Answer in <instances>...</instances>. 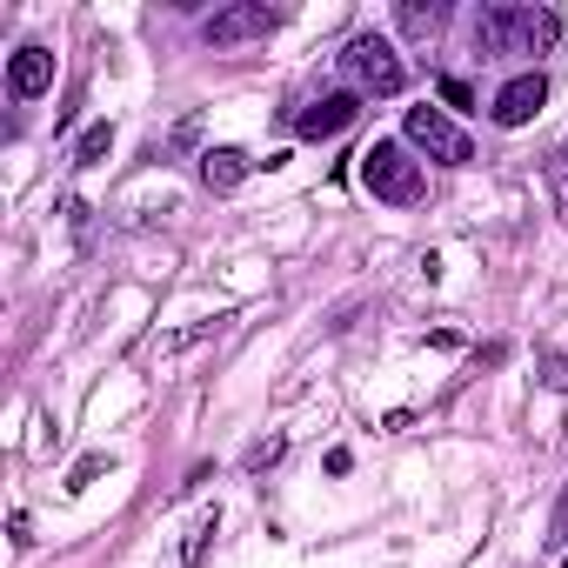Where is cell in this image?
<instances>
[{
	"mask_svg": "<svg viewBox=\"0 0 568 568\" xmlns=\"http://www.w3.org/2000/svg\"><path fill=\"white\" fill-rule=\"evenodd\" d=\"M475 34L495 54H555L561 48V14L555 8H488Z\"/></svg>",
	"mask_w": 568,
	"mask_h": 568,
	"instance_id": "cell-1",
	"label": "cell"
},
{
	"mask_svg": "<svg viewBox=\"0 0 568 568\" xmlns=\"http://www.w3.org/2000/svg\"><path fill=\"white\" fill-rule=\"evenodd\" d=\"M362 187H368L375 201H388V207H415V201L428 194L422 161H408L402 141H375V148L362 154Z\"/></svg>",
	"mask_w": 568,
	"mask_h": 568,
	"instance_id": "cell-2",
	"label": "cell"
},
{
	"mask_svg": "<svg viewBox=\"0 0 568 568\" xmlns=\"http://www.w3.org/2000/svg\"><path fill=\"white\" fill-rule=\"evenodd\" d=\"M342 74H348L362 94H382V101L408 88V68H402L395 41H382V34H355V41L342 48Z\"/></svg>",
	"mask_w": 568,
	"mask_h": 568,
	"instance_id": "cell-3",
	"label": "cell"
},
{
	"mask_svg": "<svg viewBox=\"0 0 568 568\" xmlns=\"http://www.w3.org/2000/svg\"><path fill=\"white\" fill-rule=\"evenodd\" d=\"M402 134L422 148V154H435V161H448V168H462V161H475V141L455 128V114L448 108H408L402 114Z\"/></svg>",
	"mask_w": 568,
	"mask_h": 568,
	"instance_id": "cell-4",
	"label": "cell"
},
{
	"mask_svg": "<svg viewBox=\"0 0 568 568\" xmlns=\"http://www.w3.org/2000/svg\"><path fill=\"white\" fill-rule=\"evenodd\" d=\"M274 28H281L274 8H261V0H234V8H214L201 21V41L207 48H247V41H267Z\"/></svg>",
	"mask_w": 568,
	"mask_h": 568,
	"instance_id": "cell-5",
	"label": "cell"
},
{
	"mask_svg": "<svg viewBox=\"0 0 568 568\" xmlns=\"http://www.w3.org/2000/svg\"><path fill=\"white\" fill-rule=\"evenodd\" d=\"M541 101H548V81L528 68V74H515V81L495 94V108H488V114H495V128H528V121L541 114Z\"/></svg>",
	"mask_w": 568,
	"mask_h": 568,
	"instance_id": "cell-6",
	"label": "cell"
},
{
	"mask_svg": "<svg viewBox=\"0 0 568 568\" xmlns=\"http://www.w3.org/2000/svg\"><path fill=\"white\" fill-rule=\"evenodd\" d=\"M355 114H362V94H322L315 108L295 114V134L302 141H335L342 128H355Z\"/></svg>",
	"mask_w": 568,
	"mask_h": 568,
	"instance_id": "cell-7",
	"label": "cell"
},
{
	"mask_svg": "<svg viewBox=\"0 0 568 568\" xmlns=\"http://www.w3.org/2000/svg\"><path fill=\"white\" fill-rule=\"evenodd\" d=\"M8 88H14V101H41V94L54 88V54H48L41 41H28V48L8 61Z\"/></svg>",
	"mask_w": 568,
	"mask_h": 568,
	"instance_id": "cell-8",
	"label": "cell"
},
{
	"mask_svg": "<svg viewBox=\"0 0 568 568\" xmlns=\"http://www.w3.org/2000/svg\"><path fill=\"white\" fill-rule=\"evenodd\" d=\"M247 168H254V161H247L241 148H207V154H201V181H207L214 194H234V187L247 181Z\"/></svg>",
	"mask_w": 568,
	"mask_h": 568,
	"instance_id": "cell-9",
	"label": "cell"
},
{
	"mask_svg": "<svg viewBox=\"0 0 568 568\" xmlns=\"http://www.w3.org/2000/svg\"><path fill=\"white\" fill-rule=\"evenodd\" d=\"M442 21H448V8H435V0H402V8H395V28H402L408 41H435Z\"/></svg>",
	"mask_w": 568,
	"mask_h": 568,
	"instance_id": "cell-10",
	"label": "cell"
},
{
	"mask_svg": "<svg viewBox=\"0 0 568 568\" xmlns=\"http://www.w3.org/2000/svg\"><path fill=\"white\" fill-rule=\"evenodd\" d=\"M108 148H114V128H108V121H94V128H88V134L74 141V161H81V168H94V161H101Z\"/></svg>",
	"mask_w": 568,
	"mask_h": 568,
	"instance_id": "cell-11",
	"label": "cell"
},
{
	"mask_svg": "<svg viewBox=\"0 0 568 568\" xmlns=\"http://www.w3.org/2000/svg\"><path fill=\"white\" fill-rule=\"evenodd\" d=\"M541 174H548V194H555V207L568 214V148H555V154L541 161Z\"/></svg>",
	"mask_w": 568,
	"mask_h": 568,
	"instance_id": "cell-12",
	"label": "cell"
},
{
	"mask_svg": "<svg viewBox=\"0 0 568 568\" xmlns=\"http://www.w3.org/2000/svg\"><path fill=\"white\" fill-rule=\"evenodd\" d=\"M214 528H221V508H207V515L194 521V535H187V548H181V561H201V555H207V535H214Z\"/></svg>",
	"mask_w": 568,
	"mask_h": 568,
	"instance_id": "cell-13",
	"label": "cell"
},
{
	"mask_svg": "<svg viewBox=\"0 0 568 568\" xmlns=\"http://www.w3.org/2000/svg\"><path fill=\"white\" fill-rule=\"evenodd\" d=\"M541 388L568 395V362H561V355H541Z\"/></svg>",
	"mask_w": 568,
	"mask_h": 568,
	"instance_id": "cell-14",
	"label": "cell"
},
{
	"mask_svg": "<svg viewBox=\"0 0 568 568\" xmlns=\"http://www.w3.org/2000/svg\"><path fill=\"white\" fill-rule=\"evenodd\" d=\"M442 101H448V108H475V94H468V81H455V74L442 81Z\"/></svg>",
	"mask_w": 568,
	"mask_h": 568,
	"instance_id": "cell-15",
	"label": "cell"
},
{
	"mask_svg": "<svg viewBox=\"0 0 568 568\" xmlns=\"http://www.w3.org/2000/svg\"><path fill=\"white\" fill-rule=\"evenodd\" d=\"M101 468H108V455H88V462H81V468H74V475H68V488H88V481H94V475H101Z\"/></svg>",
	"mask_w": 568,
	"mask_h": 568,
	"instance_id": "cell-16",
	"label": "cell"
},
{
	"mask_svg": "<svg viewBox=\"0 0 568 568\" xmlns=\"http://www.w3.org/2000/svg\"><path fill=\"white\" fill-rule=\"evenodd\" d=\"M548 541H568V488H561V501H555V521H548Z\"/></svg>",
	"mask_w": 568,
	"mask_h": 568,
	"instance_id": "cell-17",
	"label": "cell"
}]
</instances>
